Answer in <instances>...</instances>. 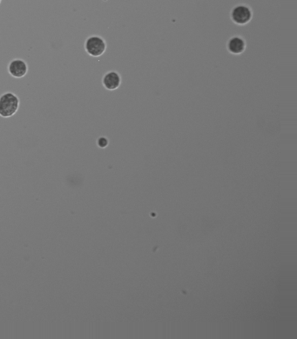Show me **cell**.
I'll list each match as a JSON object with an SVG mask.
<instances>
[{"instance_id":"6da1fadb","label":"cell","mask_w":297,"mask_h":339,"mask_svg":"<svg viewBox=\"0 0 297 339\" xmlns=\"http://www.w3.org/2000/svg\"><path fill=\"white\" fill-rule=\"evenodd\" d=\"M20 101L15 93L6 92L0 96V117L8 119L14 116L19 110Z\"/></svg>"},{"instance_id":"7a4b0ae2","label":"cell","mask_w":297,"mask_h":339,"mask_svg":"<svg viewBox=\"0 0 297 339\" xmlns=\"http://www.w3.org/2000/svg\"><path fill=\"white\" fill-rule=\"evenodd\" d=\"M86 53L92 58H98L104 54L107 49V44L101 36H90L87 37L84 45Z\"/></svg>"},{"instance_id":"3957f363","label":"cell","mask_w":297,"mask_h":339,"mask_svg":"<svg viewBox=\"0 0 297 339\" xmlns=\"http://www.w3.org/2000/svg\"><path fill=\"white\" fill-rule=\"evenodd\" d=\"M29 66L26 62L21 58H14L7 65V72L14 79H23L26 76Z\"/></svg>"},{"instance_id":"277c9868","label":"cell","mask_w":297,"mask_h":339,"mask_svg":"<svg viewBox=\"0 0 297 339\" xmlns=\"http://www.w3.org/2000/svg\"><path fill=\"white\" fill-rule=\"evenodd\" d=\"M252 11L245 5H239L231 12V19L237 25H246L252 19Z\"/></svg>"},{"instance_id":"5b68a950","label":"cell","mask_w":297,"mask_h":339,"mask_svg":"<svg viewBox=\"0 0 297 339\" xmlns=\"http://www.w3.org/2000/svg\"><path fill=\"white\" fill-rule=\"evenodd\" d=\"M102 84L105 88L108 91H114L119 88L121 84V78L120 74L114 70H111L105 74L102 79Z\"/></svg>"},{"instance_id":"8992f818","label":"cell","mask_w":297,"mask_h":339,"mask_svg":"<svg viewBox=\"0 0 297 339\" xmlns=\"http://www.w3.org/2000/svg\"><path fill=\"white\" fill-rule=\"evenodd\" d=\"M227 50L230 53L235 54V55H239L241 53L245 51L246 42L240 36L232 37L227 42Z\"/></svg>"},{"instance_id":"52a82bcc","label":"cell","mask_w":297,"mask_h":339,"mask_svg":"<svg viewBox=\"0 0 297 339\" xmlns=\"http://www.w3.org/2000/svg\"><path fill=\"white\" fill-rule=\"evenodd\" d=\"M108 139H107V138H101L98 140V144L101 147L107 146V145H108Z\"/></svg>"},{"instance_id":"ba28073f","label":"cell","mask_w":297,"mask_h":339,"mask_svg":"<svg viewBox=\"0 0 297 339\" xmlns=\"http://www.w3.org/2000/svg\"><path fill=\"white\" fill-rule=\"evenodd\" d=\"M1 4H2V0H0V6H1Z\"/></svg>"}]
</instances>
